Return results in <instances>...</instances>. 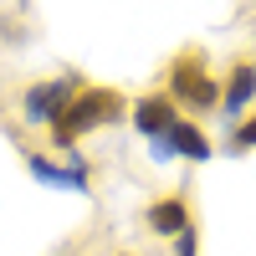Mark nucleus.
<instances>
[{
  "label": "nucleus",
  "instance_id": "obj_5",
  "mask_svg": "<svg viewBox=\"0 0 256 256\" xmlns=\"http://www.w3.org/2000/svg\"><path fill=\"white\" fill-rule=\"evenodd\" d=\"M154 154L159 159H190V164H205L210 159V138L195 118H174L169 123V134L154 138Z\"/></svg>",
  "mask_w": 256,
  "mask_h": 256
},
{
  "label": "nucleus",
  "instance_id": "obj_3",
  "mask_svg": "<svg viewBox=\"0 0 256 256\" xmlns=\"http://www.w3.org/2000/svg\"><path fill=\"white\" fill-rule=\"evenodd\" d=\"M82 77L67 72V77H52V82H31L26 98H20V118H26L31 128H56V118L67 113V102L77 98Z\"/></svg>",
  "mask_w": 256,
  "mask_h": 256
},
{
  "label": "nucleus",
  "instance_id": "obj_10",
  "mask_svg": "<svg viewBox=\"0 0 256 256\" xmlns=\"http://www.w3.org/2000/svg\"><path fill=\"white\" fill-rule=\"evenodd\" d=\"M174 256H200V230H195V226L174 236Z\"/></svg>",
  "mask_w": 256,
  "mask_h": 256
},
{
  "label": "nucleus",
  "instance_id": "obj_9",
  "mask_svg": "<svg viewBox=\"0 0 256 256\" xmlns=\"http://www.w3.org/2000/svg\"><path fill=\"white\" fill-rule=\"evenodd\" d=\"M251 148H256V113H246L230 128V154H251Z\"/></svg>",
  "mask_w": 256,
  "mask_h": 256
},
{
  "label": "nucleus",
  "instance_id": "obj_1",
  "mask_svg": "<svg viewBox=\"0 0 256 256\" xmlns=\"http://www.w3.org/2000/svg\"><path fill=\"white\" fill-rule=\"evenodd\" d=\"M128 102L118 88H102V82H82L77 88V98L67 102V113L56 118V128H52V144L62 148V154H72L77 148V138H88V134H98V128H108V123H118V118H128Z\"/></svg>",
  "mask_w": 256,
  "mask_h": 256
},
{
  "label": "nucleus",
  "instance_id": "obj_7",
  "mask_svg": "<svg viewBox=\"0 0 256 256\" xmlns=\"http://www.w3.org/2000/svg\"><path fill=\"white\" fill-rule=\"evenodd\" d=\"M26 169H31L41 184H56V190H88V184H92V169L82 164V154H77V148L67 154V169H62V164H52L46 154H41V148H26Z\"/></svg>",
  "mask_w": 256,
  "mask_h": 256
},
{
  "label": "nucleus",
  "instance_id": "obj_4",
  "mask_svg": "<svg viewBox=\"0 0 256 256\" xmlns=\"http://www.w3.org/2000/svg\"><path fill=\"white\" fill-rule=\"evenodd\" d=\"M251 108H256V56H236L226 72V88H220V113L236 128Z\"/></svg>",
  "mask_w": 256,
  "mask_h": 256
},
{
  "label": "nucleus",
  "instance_id": "obj_11",
  "mask_svg": "<svg viewBox=\"0 0 256 256\" xmlns=\"http://www.w3.org/2000/svg\"><path fill=\"white\" fill-rule=\"evenodd\" d=\"M118 256H134V251H118Z\"/></svg>",
  "mask_w": 256,
  "mask_h": 256
},
{
  "label": "nucleus",
  "instance_id": "obj_2",
  "mask_svg": "<svg viewBox=\"0 0 256 256\" xmlns=\"http://www.w3.org/2000/svg\"><path fill=\"white\" fill-rule=\"evenodd\" d=\"M169 98H174V108H190V113L220 108V82L210 77V62L200 46L174 52V62H169Z\"/></svg>",
  "mask_w": 256,
  "mask_h": 256
},
{
  "label": "nucleus",
  "instance_id": "obj_8",
  "mask_svg": "<svg viewBox=\"0 0 256 256\" xmlns=\"http://www.w3.org/2000/svg\"><path fill=\"white\" fill-rule=\"evenodd\" d=\"M144 226L154 230L159 241H174L180 230L195 226V216H190V195H159V200H148L144 205Z\"/></svg>",
  "mask_w": 256,
  "mask_h": 256
},
{
  "label": "nucleus",
  "instance_id": "obj_6",
  "mask_svg": "<svg viewBox=\"0 0 256 256\" xmlns=\"http://www.w3.org/2000/svg\"><path fill=\"white\" fill-rule=\"evenodd\" d=\"M128 118H134V128L154 144V138L169 134V123L180 118V108H174V98H169V88H154V92H144L134 108H128Z\"/></svg>",
  "mask_w": 256,
  "mask_h": 256
}]
</instances>
